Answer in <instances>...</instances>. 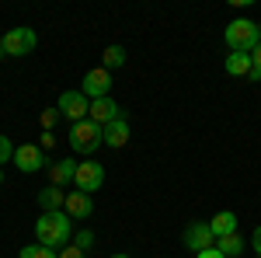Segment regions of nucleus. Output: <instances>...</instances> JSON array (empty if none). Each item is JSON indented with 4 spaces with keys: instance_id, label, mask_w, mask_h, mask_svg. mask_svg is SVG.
Returning a JSON list of instances; mask_svg holds the SVG:
<instances>
[{
    "instance_id": "1",
    "label": "nucleus",
    "mask_w": 261,
    "mask_h": 258,
    "mask_svg": "<svg viewBox=\"0 0 261 258\" xmlns=\"http://www.w3.org/2000/svg\"><path fill=\"white\" fill-rule=\"evenodd\" d=\"M35 238H39L42 248L63 251L66 244H73V220L66 217L63 209H56V213H39V220H35Z\"/></svg>"
},
{
    "instance_id": "2",
    "label": "nucleus",
    "mask_w": 261,
    "mask_h": 258,
    "mask_svg": "<svg viewBox=\"0 0 261 258\" xmlns=\"http://www.w3.org/2000/svg\"><path fill=\"white\" fill-rule=\"evenodd\" d=\"M223 42L230 45V53H254L261 45V25L251 18H233L223 32Z\"/></svg>"
},
{
    "instance_id": "3",
    "label": "nucleus",
    "mask_w": 261,
    "mask_h": 258,
    "mask_svg": "<svg viewBox=\"0 0 261 258\" xmlns=\"http://www.w3.org/2000/svg\"><path fill=\"white\" fill-rule=\"evenodd\" d=\"M70 147L77 150V154H94L98 147H105V129H101L98 122H91V119H84V122H73L70 126Z\"/></svg>"
},
{
    "instance_id": "4",
    "label": "nucleus",
    "mask_w": 261,
    "mask_h": 258,
    "mask_svg": "<svg viewBox=\"0 0 261 258\" xmlns=\"http://www.w3.org/2000/svg\"><path fill=\"white\" fill-rule=\"evenodd\" d=\"M39 49V35H35V28H11V32H4V56H11V60H18V56H32Z\"/></svg>"
},
{
    "instance_id": "5",
    "label": "nucleus",
    "mask_w": 261,
    "mask_h": 258,
    "mask_svg": "<svg viewBox=\"0 0 261 258\" xmlns=\"http://www.w3.org/2000/svg\"><path fill=\"white\" fill-rule=\"evenodd\" d=\"M73 185H77V192L94 196L101 185H105V164H98V160H81L77 164V175H73Z\"/></svg>"
},
{
    "instance_id": "6",
    "label": "nucleus",
    "mask_w": 261,
    "mask_h": 258,
    "mask_svg": "<svg viewBox=\"0 0 261 258\" xmlns=\"http://www.w3.org/2000/svg\"><path fill=\"white\" fill-rule=\"evenodd\" d=\"M81 91L87 101H98V98H112V74L98 66V70H87L81 80Z\"/></svg>"
},
{
    "instance_id": "7",
    "label": "nucleus",
    "mask_w": 261,
    "mask_h": 258,
    "mask_svg": "<svg viewBox=\"0 0 261 258\" xmlns=\"http://www.w3.org/2000/svg\"><path fill=\"white\" fill-rule=\"evenodd\" d=\"M56 108H60L63 119H70V126H73V122H84V119H87L91 101L84 98V91H63L60 101H56Z\"/></svg>"
},
{
    "instance_id": "8",
    "label": "nucleus",
    "mask_w": 261,
    "mask_h": 258,
    "mask_svg": "<svg viewBox=\"0 0 261 258\" xmlns=\"http://www.w3.org/2000/svg\"><path fill=\"white\" fill-rule=\"evenodd\" d=\"M181 244L188 248V251H205V248H216V234H213V227L209 223H188L185 227V234H181Z\"/></svg>"
},
{
    "instance_id": "9",
    "label": "nucleus",
    "mask_w": 261,
    "mask_h": 258,
    "mask_svg": "<svg viewBox=\"0 0 261 258\" xmlns=\"http://www.w3.org/2000/svg\"><path fill=\"white\" fill-rule=\"evenodd\" d=\"M14 168L24 171V175H35L45 168V150L35 147V143H21L18 150H14Z\"/></svg>"
},
{
    "instance_id": "10",
    "label": "nucleus",
    "mask_w": 261,
    "mask_h": 258,
    "mask_svg": "<svg viewBox=\"0 0 261 258\" xmlns=\"http://www.w3.org/2000/svg\"><path fill=\"white\" fill-rule=\"evenodd\" d=\"M63 213L70 220H91L94 217V196H87V192H66V206H63Z\"/></svg>"
},
{
    "instance_id": "11",
    "label": "nucleus",
    "mask_w": 261,
    "mask_h": 258,
    "mask_svg": "<svg viewBox=\"0 0 261 258\" xmlns=\"http://www.w3.org/2000/svg\"><path fill=\"white\" fill-rule=\"evenodd\" d=\"M125 112H122V105L115 98H98V101H91V112H87V119L91 122H98L101 129L108 126V122H115V119H122Z\"/></svg>"
},
{
    "instance_id": "12",
    "label": "nucleus",
    "mask_w": 261,
    "mask_h": 258,
    "mask_svg": "<svg viewBox=\"0 0 261 258\" xmlns=\"http://www.w3.org/2000/svg\"><path fill=\"white\" fill-rule=\"evenodd\" d=\"M129 143V122H125V115L115 122H108L105 126V147H112V150H122Z\"/></svg>"
},
{
    "instance_id": "13",
    "label": "nucleus",
    "mask_w": 261,
    "mask_h": 258,
    "mask_svg": "<svg viewBox=\"0 0 261 258\" xmlns=\"http://www.w3.org/2000/svg\"><path fill=\"white\" fill-rule=\"evenodd\" d=\"M73 175H77V160L63 157V160H56V164L49 168V185H56V189H66V181H73Z\"/></svg>"
},
{
    "instance_id": "14",
    "label": "nucleus",
    "mask_w": 261,
    "mask_h": 258,
    "mask_svg": "<svg viewBox=\"0 0 261 258\" xmlns=\"http://www.w3.org/2000/svg\"><path fill=\"white\" fill-rule=\"evenodd\" d=\"M66 206V189H56V185H45L39 192V209L42 213H56Z\"/></svg>"
},
{
    "instance_id": "15",
    "label": "nucleus",
    "mask_w": 261,
    "mask_h": 258,
    "mask_svg": "<svg viewBox=\"0 0 261 258\" xmlns=\"http://www.w3.org/2000/svg\"><path fill=\"white\" fill-rule=\"evenodd\" d=\"M223 70H226L230 77H251V70H254L251 53H230V56L223 60Z\"/></svg>"
},
{
    "instance_id": "16",
    "label": "nucleus",
    "mask_w": 261,
    "mask_h": 258,
    "mask_svg": "<svg viewBox=\"0 0 261 258\" xmlns=\"http://www.w3.org/2000/svg\"><path fill=\"white\" fill-rule=\"evenodd\" d=\"M209 227H213L216 241L226 238V234H237V213H233V209H220L216 217L209 220Z\"/></svg>"
},
{
    "instance_id": "17",
    "label": "nucleus",
    "mask_w": 261,
    "mask_h": 258,
    "mask_svg": "<svg viewBox=\"0 0 261 258\" xmlns=\"http://www.w3.org/2000/svg\"><path fill=\"white\" fill-rule=\"evenodd\" d=\"M216 248H220L226 258H237V255H244V238L241 234H226V238L216 241Z\"/></svg>"
},
{
    "instance_id": "18",
    "label": "nucleus",
    "mask_w": 261,
    "mask_h": 258,
    "mask_svg": "<svg viewBox=\"0 0 261 258\" xmlns=\"http://www.w3.org/2000/svg\"><path fill=\"white\" fill-rule=\"evenodd\" d=\"M101 60H105V70H115V66H125V45H105Z\"/></svg>"
},
{
    "instance_id": "19",
    "label": "nucleus",
    "mask_w": 261,
    "mask_h": 258,
    "mask_svg": "<svg viewBox=\"0 0 261 258\" xmlns=\"http://www.w3.org/2000/svg\"><path fill=\"white\" fill-rule=\"evenodd\" d=\"M18 258H60V251H53V248H42V244H28V248H21Z\"/></svg>"
},
{
    "instance_id": "20",
    "label": "nucleus",
    "mask_w": 261,
    "mask_h": 258,
    "mask_svg": "<svg viewBox=\"0 0 261 258\" xmlns=\"http://www.w3.org/2000/svg\"><path fill=\"white\" fill-rule=\"evenodd\" d=\"M14 150H18V147H11V136H4V133H0V168L14 160Z\"/></svg>"
},
{
    "instance_id": "21",
    "label": "nucleus",
    "mask_w": 261,
    "mask_h": 258,
    "mask_svg": "<svg viewBox=\"0 0 261 258\" xmlns=\"http://www.w3.org/2000/svg\"><path fill=\"white\" fill-rule=\"evenodd\" d=\"M60 119H63V115H60V108H45V112H42V129H45V133H53Z\"/></svg>"
},
{
    "instance_id": "22",
    "label": "nucleus",
    "mask_w": 261,
    "mask_h": 258,
    "mask_svg": "<svg viewBox=\"0 0 261 258\" xmlns=\"http://www.w3.org/2000/svg\"><path fill=\"white\" fill-rule=\"evenodd\" d=\"M73 244H77L81 251H87V248L94 244V230H81V234H73Z\"/></svg>"
},
{
    "instance_id": "23",
    "label": "nucleus",
    "mask_w": 261,
    "mask_h": 258,
    "mask_svg": "<svg viewBox=\"0 0 261 258\" xmlns=\"http://www.w3.org/2000/svg\"><path fill=\"white\" fill-rule=\"evenodd\" d=\"M251 63H254V70H251V77H247V80H261V45L251 53Z\"/></svg>"
},
{
    "instance_id": "24",
    "label": "nucleus",
    "mask_w": 261,
    "mask_h": 258,
    "mask_svg": "<svg viewBox=\"0 0 261 258\" xmlns=\"http://www.w3.org/2000/svg\"><path fill=\"white\" fill-rule=\"evenodd\" d=\"M60 258H84V251L77 248V244H66V248L60 251Z\"/></svg>"
},
{
    "instance_id": "25",
    "label": "nucleus",
    "mask_w": 261,
    "mask_h": 258,
    "mask_svg": "<svg viewBox=\"0 0 261 258\" xmlns=\"http://www.w3.org/2000/svg\"><path fill=\"white\" fill-rule=\"evenodd\" d=\"M251 248H254V251L261 255V223L254 227V234H251Z\"/></svg>"
},
{
    "instance_id": "26",
    "label": "nucleus",
    "mask_w": 261,
    "mask_h": 258,
    "mask_svg": "<svg viewBox=\"0 0 261 258\" xmlns=\"http://www.w3.org/2000/svg\"><path fill=\"white\" fill-rule=\"evenodd\" d=\"M195 258H226V255H223L220 248H205V251H199Z\"/></svg>"
},
{
    "instance_id": "27",
    "label": "nucleus",
    "mask_w": 261,
    "mask_h": 258,
    "mask_svg": "<svg viewBox=\"0 0 261 258\" xmlns=\"http://www.w3.org/2000/svg\"><path fill=\"white\" fill-rule=\"evenodd\" d=\"M49 147H56V136L53 133H42V150H49Z\"/></svg>"
},
{
    "instance_id": "28",
    "label": "nucleus",
    "mask_w": 261,
    "mask_h": 258,
    "mask_svg": "<svg viewBox=\"0 0 261 258\" xmlns=\"http://www.w3.org/2000/svg\"><path fill=\"white\" fill-rule=\"evenodd\" d=\"M0 60H4V35H0Z\"/></svg>"
},
{
    "instance_id": "29",
    "label": "nucleus",
    "mask_w": 261,
    "mask_h": 258,
    "mask_svg": "<svg viewBox=\"0 0 261 258\" xmlns=\"http://www.w3.org/2000/svg\"><path fill=\"white\" fill-rule=\"evenodd\" d=\"M112 258H129V255H112Z\"/></svg>"
},
{
    "instance_id": "30",
    "label": "nucleus",
    "mask_w": 261,
    "mask_h": 258,
    "mask_svg": "<svg viewBox=\"0 0 261 258\" xmlns=\"http://www.w3.org/2000/svg\"><path fill=\"white\" fill-rule=\"evenodd\" d=\"M0 185H4V171H0Z\"/></svg>"
},
{
    "instance_id": "31",
    "label": "nucleus",
    "mask_w": 261,
    "mask_h": 258,
    "mask_svg": "<svg viewBox=\"0 0 261 258\" xmlns=\"http://www.w3.org/2000/svg\"><path fill=\"white\" fill-rule=\"evenodd\" d=\"M254 258H261V255H254Z\"/></svg>"
}]
</instances>
